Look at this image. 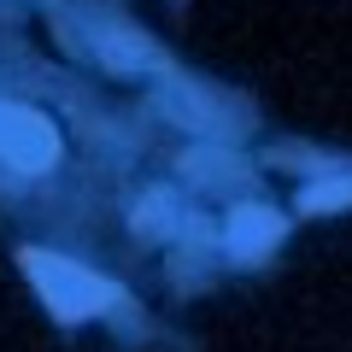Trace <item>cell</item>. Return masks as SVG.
Segmentation results:
<instances>
[{"label":"cell","instance_id":"cell-5","mask_svg":"<svg viewBox=\"0 0 352 352\" xmlns=\"http://www.w3.org/2000/svg\"><path fill=\"white\" fill-rule=\"evenodd\" d=\"M100 59L118 65V71H147L159 53H153L147 41H135V36H100Z\"/></svg>","mask_w":352,"mask_h":352},{"label":"cell","instance_id":"cell-3","mask_svg":"<svg viewBox=\"0 0 352 352\" xmlns=\"http://www.w3.org/2000/svg\"><path fill=\"white\" fill-rule=\"evenodd\" d=\"M282 241V217L270 206H241L229 217V252L235 258H264V252Z\"/></svg>","mask_w":352,"mask_h":352},{"label":"cell","instance_id":"cell-1","mask_svg":"<svg viewBox=\"0 0 352 352\" xmlns=\"http://www.w3.org/2000/svg\"><path fill=\"white\" fill-rule=\"evenodd\" d=\"M24 270H30V282H36V294L53 305V317H65V323L94 317V311H106V305L118 300L112 282H100L94 270L59 258V252H36V247H30V252H24Z\"/></svg>","mask_w":352,"mask_h":352},{"label":"cell","instance_id":"cell-6","mask_svg":"<svg viewBox=\"0 0 352 352\" xmlns=\"http://www.w3.org/2000/svg\"><path fill=\"white\" fill-rule=\"evenodd\" d=\"M170 223H176L170 194H153V200L135 212V235H141V241H164V235H170Z\"/></svg>","mask_w":352,"mask_h":352},{"label":"cell","instance_id":"cell-7","mask_svg":"<svg viewBox=\"0 0 352 352\" xmlns=\"http://www.w3.org/2000/svg\"><path fill=\"white\" fill-rule=\"evenodd\" d=\"M305 212H335V206H352V176H340V182H317V188L300 194Z\"/></svg>","mask_w":352,"mask_h":352},{"label":"cell","instance_id":"cell-4","mask_svg":"<svg viewBox=\"0 0 352 352\" xmlns=\"http://www.w3.org/2000/svg\"><path fill=\"white\" fill-rule=\"evenodd\" d=\"M182 170L200 176V182H212V188H223V182H247V164L229 159V153H188V159H182Z\"/></svg>","mask_w":352,"mask_h":352},{"label":"cell","instance_id":"cell-2","mask_svg":"<svg viewBox=\"0 0 352 352\" xmlns=\"http://www.w3.org/2000/svg\"><path fill=\"white\" fill-rule=\"evenodd\" d=\"M0 159L18 164V170H47L59 159V135L41 112H24V106H0Z\"/></svg>","mask_w":352,"mask_h":352}]
</instances>
